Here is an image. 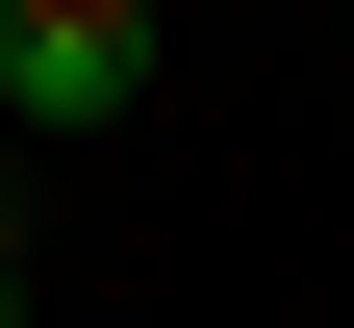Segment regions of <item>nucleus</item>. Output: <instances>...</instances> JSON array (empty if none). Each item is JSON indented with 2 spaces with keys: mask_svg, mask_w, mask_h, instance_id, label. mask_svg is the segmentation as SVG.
I'll return each instance as SVG.
<instances>
[{
  "mask_svg": "<svg viewBox=\"0 0 354 328\" xmlns=\"http://www.w3.org/2000/svg\"><path fill=\"white\" fill-rule=\"evenodd\" d=\"M152 102V0H0V126H127Z\"/></svg>",
  "mask_w": 354,
  "mask_h": 328,
  "instance_id": "nucleus-1",
  "label": "nucleus"
},
{
  "mask_svg": "<svg viewBox=\"0 0 354 328\" xmlns=\"http://www.w3.org/2000/svg\"><path fill=\"white\" fill-rule=\"evenodd\" d=\"M0 328H26V227H0Z\"/></svg>",
  "mask_w": 354,
  "mask_h": 328,
  "instance_id": "nucleus-2",
  "label": "nucleus"
}]
</instances>
